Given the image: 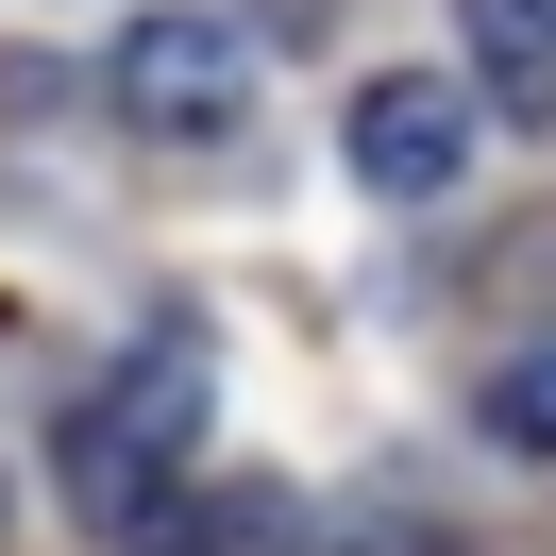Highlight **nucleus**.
<instances>
[{
  "instance_id": "nucleus-6",
  "label": "nucleus",
  "mask_w": 556,
  "mask_h": 556,
  "mask_svg": "<svg viewBox=\"0 0 556 556\" xmlns=\"http://www.w3.org/2000/svg\"><path fill=\"white\" fill-rule=\"evenodd\" d=\"M472 405H489V439H506V455H556V354H489Z\"/></svg>"
},
{
  "instance_id": "nucleus-3",
  "label": "nucleus",
  "mask_w": 556,
  "mask_h": 556,
  "mask_svg": "<svg viewBox=\"0 0 556 556\" xmlns=\"http://www.w3.org/2000/svg\"><path fill=\"white\" fill-rule=\"evenodd\" d=\"M472 136H489L472 85H439V68H371V85H354V118H338V169L371 186V203H439V186L472 169Z\"/></svg>"
},
{
  "instance_id": "nucleus-4",
  "label": "nucleus",
  "mask_w": 556,
  "mask_h": 556,
  "mask_svg": "<svg viewBox=\"0 0 556 556\" xmlns=\"http://www.w3.org/2000/svg\"><path fill=\"white\" fill-rule=\"evenodd\" d=\"M455 51L506 136H556V0H455Z\"/></svg>"
},
{
  "instance_id": "nucleus-1",
  "label": "nucleus",
  "mask_w": 556,
  "mask_h": 556,
  "mask_svg": "<svg viewBox=\"0 0 556 556\" xmlns=\"http://www.w3.org/2000/svg\"><path fill=\"white\" fill-rule=\"evenodd\" d=\"M186 455H203V338H152L136 371H102L68 405V506H85V540H136V522L186 489Z\"/></svg>"
},
{
  "instance_id": "nucleus-2",
  "label": "nucleus",
  "mask_w": 556,
  "mask_h": 556,
  "mask_svg": "<svg viewBox=\"0 0 556 556\" xmlns=\"http://www.w3.org/2000/svg\"><path fill=\"white\" fill-rule=\"evenodd\" d=\"M102 102L136 118L152 152H203V136H237V118H253V35H237V17H186V0H169V17H136V35H118Z\"/></svg>"
},
{
  "instance_id": "nucleus-5",
  "label": "nucleus",
  "mask_w": 556,
  "mask_h": 556,
  "mask_svg": "<svg viewBox=\"0 0 556 556\" xmlns=\"http://www.w3.org/2000/svg\"><path fill=\"white\" fill-rule=\"evenodd\" d=\"M287 540H304V522H287V489H270V472H219V489H169L118 556H287Z\"/></svg>"
}]
</instances>
